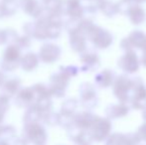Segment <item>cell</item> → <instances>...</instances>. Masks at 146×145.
<instances>
[{"label": "cell", "mask_w": 146, "mask_h": 145, "mask_svg": "<svg viewBox=\"0 0 146 145\" xmlns=\"http://www.w3.org/2000/svg\"><path fill=\"white\" fill-rule=\"evenodd\" d=\"M24 139L34 145H45L47 141V134L42 127L34 126V127H30L28 130H26Z\"/></svg>", "instance_id": "6da1fadb"}, {"label": "cell", "mask_w": 146, "mask_h": 145, "mask_svg": "<svg viewBox=\"0 0 146 145\" xmlns=\"http://www.w3.org/2000/svg\"><path fill=\"white\" fill-rule=\"evenodd\" d=\"M138 140L127 138L123 135H113L108 139L106 145H137Z\"/></svg>", "instance_id": "7a4b0ae2"}, {"label": "cell", "mask_w": 146, "mask_h": 145, "mask_svg": "<svg viewBox=\"0 0 146 145\" xmlns=\"http://www.w3.org/2000/svg\"><path fill=\"white\" fill-rule=\"evenodd\" d=\"M28 142L25 139H15L13 145H27Z\"/></svg>", "instance_id": "3957f363"}, {"label": "cell", "mask_w": 146, "mask_h": 145, "mask_svg": "<svg viewBox=\"0 0 146 145\" xmlns=\"http://www.w3.org/2000/svg\"><path fill=\"white\" fill-rule=\"evenodd\" d=\"M141 138H142L143 140H145V141H146V129H144L142 131V136H141Z\"/></svg>", "instance_id": "277c9868"}, {"label": "cell", "mask_w": 146, "mask_h": 145, "mask_svg": "<svg viewBox=\"0 0 146 145\" xmlns=\"http://www.w3.org/2000/svg\"><path fill=\"white\" fill-rule=\"evenodd\" d=\"M0 145H10L6 140H0Z\"/></svg>", "instance_id": "5b68a950"}, {"label": "cell", "mask_w": 146, "mask_h": 145, "mask_svg": "<svg viewBox=\"0 0 146 145\" xmlns=\"http://www.w3.org/2000/svg\"><path fill=\"white\" fill-rule=\"evenodd\" d=\"M86 145H90V144H86Z\"/></svg>", "instance_id": "8992f818"}]
</instances>
